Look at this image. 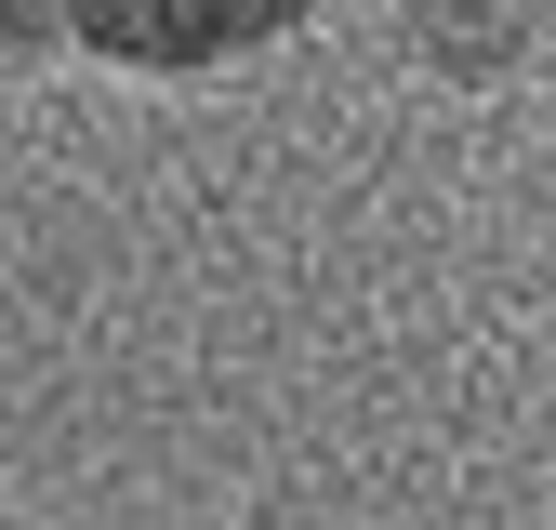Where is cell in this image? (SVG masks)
<instances>
[{
	"mask_svg": "<svg viewBox=\"0 0 556 530\" xmlns=\"http://www.w3.org/2000/svg\"><path fill=\"white\" fill-rule=\"evenodd\" d=\"M384 27L425 93H517L543 66V0H384Z\"/></svg>",
	"mask_w": 556,
	"mask_h": 530,
	"instance_id": "cell-2",
	"label": "cell"
},
{
	"mask_svg": "<svg viewBox=\"0 0 556 530\" xmlns=\"http://www.w3.org/2000/svg\"><path fill=\"white\" fill-rule=\"evenodd\" d=\"M0 530H14V517H0Z\"/></svg>",
	"mask_w": 556,
	"mask_h": 530,
	"instance_id": "cell-4",
	"label": "cell"
},
{
	"mask_svg": "<svg viewBox=\"0 0 556 530\" xmlns=\"http://www.w3.org/2000/svg\"><path fill=\"white\" fill-rule=\"evenodd\" d=\"M318 0H40L53 66H106V80H226L278 53Z\"/></svg>",
	"mask_w": 556,
	"mask_h": 530,
	"instance_id": "cell-1",
	"label": "cell"
},
{
	"mask_svg": "<svg viewBox=\"0 0 556 530\" xmlns=\"http://www.w3.org/2000/svg\"><path fill=\"white\" fill-rule=\"evenodd\" d=\"M543 66H556V0H543Z\"/></svg>",
	"mask_w": 556,
	"mask_h": 530,
	"instance_id": "cell-3",
	"label": "cell"
}]
</instances>
